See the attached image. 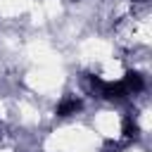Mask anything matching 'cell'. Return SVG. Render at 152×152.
<instances>
[{
	"mask_svg": "<svg viewBox=\"0 0 152 152\" xmlns=\"http://www.w3.org/2000/svg\"><path fill=\"white\" fill-rule=\"evenodd\" d=\"M124 86H126L128 95H131V93H140V90L145 88V78H142L138 71H128L126 78H124Z\"/></svg>",
	"mask_w": 152,
	"mask_h": 152,
	"instance_id": "cell-2",
	"label": "cell"
},
{
	"mask_svg": "<svg viewBox=\"0 0 152 152\" xmlns=\"http://www.w3.org/2000/svg\"><path fill=\"white\" fill-rule=\"evenodd\" d=\"M81 109V100L74 97V95H66L59 104H57V116H71Z\"/></svg>",
	"mask_w": 152,
	"mask_h": 152,
	"instance_id": "cell-1",
	"label": "cell"
},
{
	"mask_svg": "<svg viewBox=\"0 0 152 152\" xmlns=\"http://www.w3.org/2000/svg\"><path fill=\"white\" fill-rule=\"evenodd\" d=\"M124 135L126 138H138V126H135V121L131 116L124 119Z\"/></svg>",
	"mask_w": 152,
	"mask_h": 152,
	"instance_id": "cell-3",
	"label": "cell"
},
{
	"mask_svg": "<svg viewBox=\"0 0 152 152\" xmlns=\"http://www.w3.org/2000/svg\"><path fill=\"white\" fill-rule=\"evenodd\" d=\"M135 2H145V0H135Z\"/></svg>",
	"mask_w": 152,
	"mask_h": 152,
	"instance_id": "cell-4",
	"label": "cell"
}]
</instances>
